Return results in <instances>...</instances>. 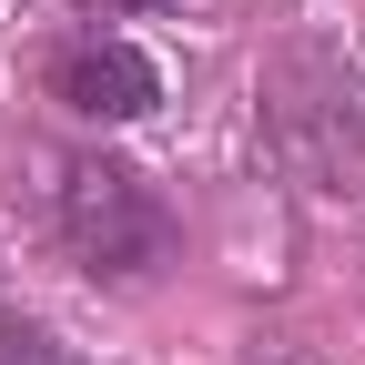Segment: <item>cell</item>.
Instances as JSON below:
<instances>
[{
    "label": "cell",
    "mask_w": 365,
    "mask_h": 365,
    "mask_svg": "<svg viewBox=\"0 0 365 365\" xmlns=\"http://www.w3.org/2000/svg\"><path fill=\"white\" fill-rule=\"evenodd\" d=\"M41 213H51L61 264L81 274V284H102V294H132V284H153V274L182 264V213L163 203V182L143 163L102 153V143H61L51 153Z\"/></svg>",
    "instance_id": "obj_1"
},
{
    "label": "cell",
    "mask_w": 365,
    "mask_h": 365,
    "mask_svg": "<svg viewBox=\"0 0 365 365\" xmlns=\"http://www.w3.org/2000/svg\"><path fill=\"white\" fill-rule=\"evenodd\" d=\"M264 143L304 193H325V203L365 193V112L325 51H284L264 71Z\"/></svg>",
    "instance_id": "obj_2"
},
{
    "label": "cell",
    "mask_w": 365,
    "mask_h": 365,
    "mask_svg": "<svg viewBox=\"0 0 365 365\" xmlns=\"http://www.w3.org/2000/svg\"><path fill=\"white\" fill-rule=\"evenodd\" d=\"M41 102H61V112L91 122V132L153 122V112H163V61H153L132 31L81 21V31H61L51 51H41Z\"/></svg>",
    "instance_id": "obj_3"
},
{
    "label": "cell",
    "mask_w": 365,
    "mask_h": 365,
    "mask_svg": "<svg viewBox=\"0 0 365 365\" xmlns=\"http://www.w3.org/2000/svg\"><path fill=\"white\" fill-rule=\"evenodd\" d=\"M0 365H81V345L51 325V314H21V304H0Z\"/></svg>",
    "instance_id": "obj_4"
},
{
    "label": "cell",
    "mask_w": 365,
    "mask_h": 365,
    "mask_svg": "<svg viewBox=\"0 0 365 365\" xmlns=\"http://www.w3.org/2000/svg\"><path fill=\"white\" fill-rule=\"evenodd\" d=\"M61 11H71V21H102V31H112V21H153V11H182V0H61Z\"/></svg>",
    "instance_id": "obj_5"
}]
</instances>
